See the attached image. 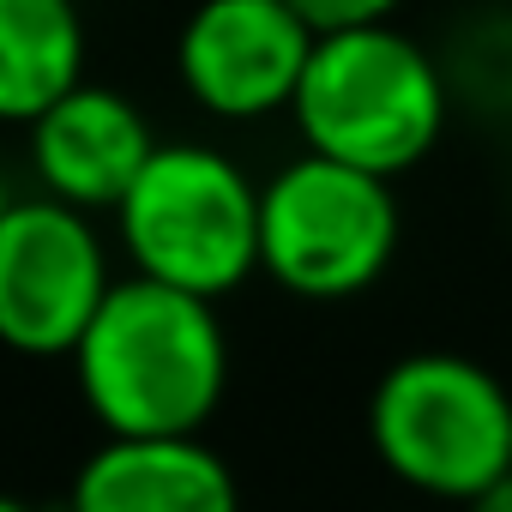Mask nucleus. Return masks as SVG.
Listing matches in <instances>:
<instances>
[{"label": "nucleus", "instance_id": "0eeeda50", "mask_svg": "<svg viewBox=\"0 0 512 512\" xmlns=\"http://www.w3.org/2000/svg\"><path fill=\"white\" fill-rule=\"evenodd\" d=\"M314 37L290 0H199L175 37V73L205 115L266 121L296 103Z\"/></svg>", "mask_w": 512, "mask_h": 512}, {"label": "nucleus", "instance_id": "9d476101", "mask_svg": "<svg viewBox=\"0 0 512 512\" xmlns=\"http://www.w3.org/2000/svg\"><path fill=\"white\" fill-rule=\"evenodd\" d=\"M85 79V19L73 0H0V121L31 127Z\"/></svg>", "mask_w": 512, "mask_h": 512}, {"label": "nucleus", "instance_id": "7ed1b4c3", "mask_svg": "<svg viewBox=\"0 0 512 512\" xmlns=\"http://www.w3.org/2000/svg\"><path fill=\"white\" fill-rule=\"evenodd\" d=\"M139 278L223 302L260 272V187L217 145H157L115 205Z\"/></svg>", "mask_w": 512, "mask_h": 512}, {"label": "nucleus", "instance_id": "f03ea898", "mask_svg": "<svg viewBox=\"0 0 512 512\" xmlns=\"http://www.w3.org/2000/svg\"><path fill=\"white\" fill-rule=\"evenodd\" d=\"M290 115L308 151L398 181L440 145L452 79L392 19L320 31Z\"/></svg>", "mask_w": 512, "mask_h": 512}, {"label": "nucleus", "instance_id": "423d86ee", "mask_svg": "<svg viewBox=\"0 0 512 512\" xmlns=\"http://www.w3.org/2000/svg\"><path fill=\"white\" fill-rule=\"evenodd\" d=\"M115 290L91 211L37 193L0 211V344L31 362L73 356Z\"/></svg>", "mask_w": 512, "mask_h": 512}, {"label": "nucleus", "instance_id": "39448f33", "mask_svg": "<svg viewBox=\"0 0 512 512\" xmlns=\"http://www.w3.org/2000/svg\"><path fill=\"white\" fill-rule=\"evenodd\" d=\"M398 253L392 181L302 151L260 187V272L302 302H350Z\"/></svg>", "mask_w": 512, "mask_h": 512}, {"label": "nucleus", "instance_id": "4468645a", "mask_svg": "<svg viewBox=\"0 0 512 512\" xmlns=\"http://www.w3.org/2000/svg\"><path fill=\"white\" fill-rule=\"evenodd\" d=\"M7 205H13V193H7V181H0V211H7Z\"/></svg>", "mask_w": 512, "mask_h": 512}, {"label": "nucleus", "instance_id": "ddd939ff", "mask_svg": "<svg viewBox=\"0 0 512 512\" xmlns=\"http://www.w3.org/2000/svg\"><path fill=\"white\" fill-rule=\"evenodd\" d=\"M0 512H43L37 500H19V494H0Z\"/></svg>", "mask_w": 512, "mask_h": 512}, {"label": "nucleus", "instance_id": "6e6552de", "mask_svg": "<svg viewBox=\"0 0 512 512\" xmlns=\"http://www.w3.org/2000/svg\"><path fill=\"white\" fill-rule=\"evenodd\" d=\"M151 151H157V139H151L145 115L109 85L79 79L67 97H55L31 121L37 187L79 211H115L121 193L139 181V169L151 163Z\"/></svg>", "mask_w": 512, "mask_h": 512}, {"label": "nucleus", "instance_id": "1a4fd4ad", "mask_svg": "<svg viewBox=\"0 0 512 512\" xmlns=\"http://www.w3.org/2000/svg\"><path fill=\"white\" fill-rule=\"evenodd\" d=\"M67 512H241V488L205 434H109L79 464Z\"/></svg>", "mask_w": 512, "mask_h": 512}, {"label": "nucleus", "instance_id": "f8f14e48", "mask_svg": "<svg viewBox=\"0 0 512 512\" xmlns=\"http://www.w3.org/2000/svg\"><path fill=\"white\" fill-rule=\"evenodd\" d=\"M464 512H512V470H506L500 482H488V488H482Z\"/></svg>", "mask_w": 512, "mask_h": 512}, {"label": "nucleus", "instance_id": "f257e3e1", "mask_svg": "<svg viewBox=\"0 0 512 512\" xmlns=\"http://www.w3.org/2000/svg\"><path fill=\"white\" fill-rule=\"evenodd\" d=\"M67 362L103 434H199L229 386L217 302L139 272L115 278Z\"/></svg>", "mask_w": 512, "mask_h": 512}, {"label": "nucleus", "instance_id": "20e7f679", "mask_svg": "<svg viewBox=\"0 0 512 512\" xmlns=\"http://www.w3.org/2000/svg\"><path fill=\"white\" fill-rule=\"evenodd\" d=\"M368 440L404 488L470 506L512 470V392L470 356L422 350L380 374Z\"/></svg>", "mask_w": 512, "mask_h": 512}, {"label": "nucleus", "instance_id": "9b49d317", "mask_svg": "<svg viewBox=\"0 0 512 512\" xmlns=\"http://www.w3.org/2000/svg\"><path fill=\"white\" fill-rule=\"evenodd\" d=\"M290 7H296L314 31H350V25H380V19H392L404 0H290Z\"/></svg>", "mask_w": 512, "mask_h": 512}]
</instances>
